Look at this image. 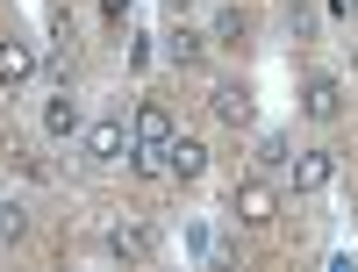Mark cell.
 Segmentation results:
<instances>
[{
  "mask_svg": "<svg viewBox=\"0 0 358 272\" xmlns=\"http://www.w3.org/2000/svg\"><path fill=\"white\" fill-rule=\"evenodd\" d=\"M165 172H172V179H201V172H208V143H201V136H172V143H165Z\"/></svg>",
  "mask_w": 358,
  "mask_h": 272,
  "instance_id": "7",
  "label": "cell"
},
{
  "mask_svg": "<svg viewBox=\"0 0 358 272\" xmlns=\"http://www.w3.org/2000/svg\"><path fill=\"white\" fill-rule=\"evenodd\" d=\"M101 15H108V22H122V15H129V0H101Z\"/></svg>",
  "mask_w": 358,
  "mask_h": 272,
  "instance_id": "15",
  "label": "cell"
},
{
  "mask_svg": "<svg viewBox=\"0 0 358 272\" xmlns=\"http://www.w3.org/2000/svg\"><path fill=\"white\" fill-rule=\"evenodd\" d=\"M351 22H358V0H351Z\"/></svg>",
  "mask_w": 358,
  "mask_h": 272,
  "instance_id": "16",
  "label": "cell"
},
{
  "mask_svg": "<svg viewBox=\"0 0 358 272\" xmlns=\"http://www.w3.org/2000/svg\"><path fill=\"white\" fill-rule=\"evenodd\" d=\"M337 179V150H294V194H322Z\"/></svg>",
  "mask_w": 358,
  "mask_h": 272,
  "instance_id": "4",
  "label": "cell"
},
{
  "mask_svg": "<svg viewBox=\"0 0 358 272\" xmlns=\"http://www.w3.org/2000/svg\"><path fill=\"white\" fill-rule=\"evenodd\" d=\"M108 251L122 258V265H143V258L158 251V236H151V222H136V215H122V222L108 229Z\"/></svg>",
  "mask_w": 358,
  "mask_h": 272,
  "instance_id": "3",
  "label": "cell"
},
{
  "mask_svg": "<svg viewBox=\"0 0 358 272\" xmlns=\"http://www.w3.org/2000/svg\"><path fill=\"white\" fill-rule=\"evenodd\" d=\"M43 129H50L57 143H65V136H79V101L65 94V86H57V94L43 101Z\"/></svg>",
  "mask_w": 358,
  "mask_h": 272,
  "instance_id": "10",
  "label": "cell"
},
{
  "mask_svg": "<svg viewBox=\"0 0 358 272\" xmlns=\"http://www.w3.org/2000/svg\"><path fill=\"white\" fill-rule=\"evenodd\" d=\"M136 150V129L122 122V115H101L94 129H86V158H101V165H115V158H129Z\"/></svg>",
  "mask_w": 358,
  "mask_h": 272,
  "instance_id": "1",
  "label": "cell"
},
{
  "mask_svg": "<svg viewBox=\"0 0 358 272\" xmlns=\"http://www.w3.org/2000/svg\"><path fill=\"white\" fill-rule=\"evenodd\" d=\"M208 108H215V122H251V86L244 79H222V86H208Z\"/></svg>",
  "mask_w": 358,
  "mask_h": 272,
  "instance_id": "6",
  "label": "cell"
},
{
  "mask_svg": "<svg viewBox=\"0 0 358 272\" xmlns=\"http://www.w3.org/2000/svg\"><path fill=\"white\" fill-rule=\"evenodd\" d=\"M129 129H136V143H151V150H165V143H172V108H165V101H143Z\"/></svg>",
  "mask_w": 358,
  "mask_h": 272,
  "instance_id": "8",
  "label": "cell"
},
{
  "mask_svg": "<svg viewBox=\"0 0 358 272\" xmlns=\"http://www.w3.org/2000/svg\"><path fill=\"white\" fill-rule=\"evenodd\" d=\"M280 215V194L265 187V179H244V187H236V222H251V229H265Z\"/></svg>",
  "mask_w": 358,
  "mask_h": 272,
  "instance_id": "5",
  "label": "cell"
},
{
  "mask_svg": "<svg viewBox=\"0 0 358 272\" xmlns=\"http://www.w3.org/2000/svg\"><path fill=\"white\" fill-rule=\"evenodd\" d=\"M29 79H36V50L8 36V43H0V86L15 94V86H29Z\"/></svg>",
  "mask_w": 358,
  "mask_h": 272,
  "instance_id": "9",
  "label": "cell"
},
{
  "mask_svg": "<svg viewBox=\"0 0 358 272\" xmlns=\"http://www.w3.org/2000/svg\"><path fill=\"white\" fill-rule=\"evenodd\" d=\"M165 50H172V65H201V57H208V43L194 36V29H179V36H172Z\"/></svg>",
  "mask_w": 358,
  "mask_h": 272,
  "instance_id": "12",
  "label": "cell"
},
{
  "mask_svg": "<svg viewBox=\"0 0 358 272\" xmlns=\"http://www.w3.org/2000/svg\"><path fill=\"white\" fill-rule=\"evenodd\" d=\"M22 229H29V215L15 201H0V244H22Z\"/></svg>",
  "mask_w": 358,
  "mask_h": 272,
  "instance_id": "13",
  "label": "cell"
},
{
  "mask_svg": "<svg viewBox=\"0 0 358 272\" xmlns=\"http://www.w3.org/2000/svg\"><path fill=\"white\" fill-rule=\"evenodd\" d=\"M258 165H265V172H273V165H294V158H287V136H280V129H273V136H258Z\"/></svg>",
  "mask_w": 358,
  "mask_h": 272,
  "instance_id": "14",
  "label": "cell"
},
{
  "mask_svg": "<svg viewBox=\"0 0 358 272\" xmlns=\"http://www.w3.org/2000/svg\"><path fill=\"white\" fill-rule=\"evenodd\" d=\"M244 36H251V15H244V8H222V15H215V43H229V50H236Z\"/></svg>",
  "mask_w": 358,
  "mask_h": 272,
  "instance_id": "11",
  "label": "cell"
},
{
  "mask_svg": "<svg viewBox=\"0 0 358 272\" xmlns=\"http://www.w3.org/2000/svg\"><path fill=\"white\" fill-rule=\"evenodd\" d=\"M301 115H308V122H337V115H344V79L315 72V79L301 86Z\"/></svg>",
  "mask_w": 358,
  "mask_h": 272,
  "instance_id": "2",
  "label": "cell"
}]
</instances>
